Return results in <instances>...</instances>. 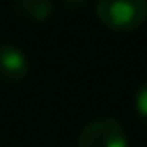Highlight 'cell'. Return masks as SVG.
I'll list each match as a JSON object with an SVG mask.
<instances>
[{
    "label": "cell",
    "instance_id": "6da1fadb",
    "mask_svg": "<svg viewBox=\"0 0 147 147\" xmlns=\"http://www.w3.org/2000/svg\"><path fill=\"white\" fill-rule=\"evenodd\" d=\"M96 17L115 32H132L147 22V0H96Z\"/></svg>",
    "mask_w": 147,
    "mask_h": 147
},
{
    "label": "cell",
    "instance_id": "7a4b0ae2",
    "mask_svg": "<svg viewBox=\"0 0 147 147\" xmlns=\"http://www.w3.org/2000/svg\"><path fill=\"white\" fill-rule=\"evenodd\" d=\"M77 147H128V132L117 117L100 115L81 128Z\"/></svg>",
    "mask_w": 147,
    "mask_h": 147
},
{
    "label": "cell",
    "instance_id": "3957f363",
    "mask_svg": "<svg viewBox=\"0 0 147 147\" xmlns=\"http://www.w3.org/2000/svg\"><path fill=\"white\" fill-rule=\"evenodd\" d=\"M30 73V58L19 45L0 40V81L22 83Z\"/></svg>",
    "mask_w": 147,
    "mask_h": 147
},
{
    "label": "cell",
    "instance_id": "277c9868",
    "mask_svg": "<svg viewBox=\"0 0 147 147\" xmlns=\"http://www.w3.org/2000/svg\"><path fill=\"white\" fill-rule=\"evenodd\" d=\"M11 9L24 22L43 24L53 15V0H11Z\"/></svg>",
    "mask_w": 147,
    "mask_h": 147
},
{
    "label": "cell",
    "instance_id": "5b68a950",
    "mask_svg": "<svg viewBox=\"0 0 147 147\" xmlns=\"http://www.w3.org/2000/svg\"><path fill=\"white\" fill-rule=\"evenodd\" d=\"M134 111L141 124L147 128V79H143L134 90Z\"/></svg>",
    "mask_w": 147,
    "mask_h": 147
},
{
    "label": "cell",
    "instance_id": "8992f818",
    "mask_svg": "<svg viewBox=\"0 0 147 147\" xmlns=\"http://www.w3.org/2000/svg\"><path fill=\"white\" fill-rule=\"evenodd\" d=\"M60 2H62L64 9H68V11H81V9L88 7L90 0H60Z\"/></svg>",
    "mask_w": 147,
    "mask_h": 147
}]
</instances>
